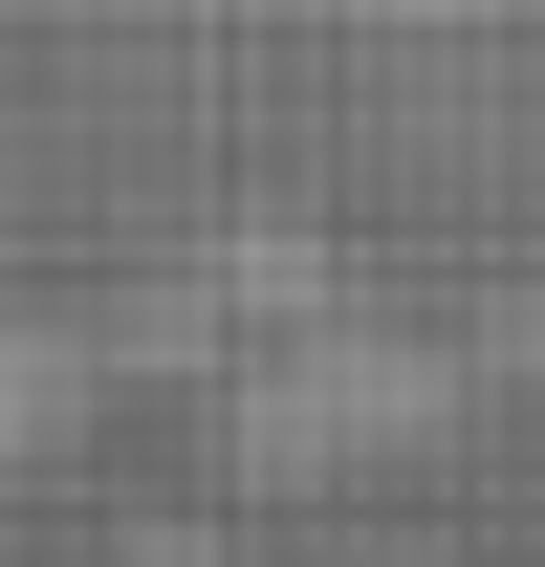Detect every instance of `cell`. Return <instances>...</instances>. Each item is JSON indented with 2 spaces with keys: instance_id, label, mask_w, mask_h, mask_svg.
Returning <instances> with one entry per match:
<instances>
[{
  "instance_id": "cell-1",
  "label": "cell",
  "mask_w": 545,
  "mask_h": 567,
  "mask_svg": "<svg viewBox=\"0 0 545 567\" xmlns=\"http://www.w3.org/2000/svg\"><path fill=\"white\" fill-rule=\"evenodd\" d=\"M153 567H218V546H153Z\"/></svg>"
}]
</instances>
